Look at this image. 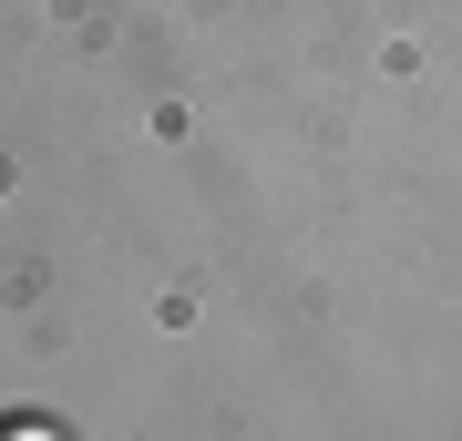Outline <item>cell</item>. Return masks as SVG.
Masks as SVG:
<instances>
[{
  "instance_id": "cell-1",
  "label": "cell",
  "mask_w": 462,
  "mask_h": 441,
  "mask_svg": "<svg viewBox=\"0 0 462 441\" xmlns=\"http://www.w3.org/2000/svg\"><path fill=\"white\" fill-rule=\"evenodd\" d=\"M0 441H62L51 421H0Z\"/></svg>"
}]
</instances>
